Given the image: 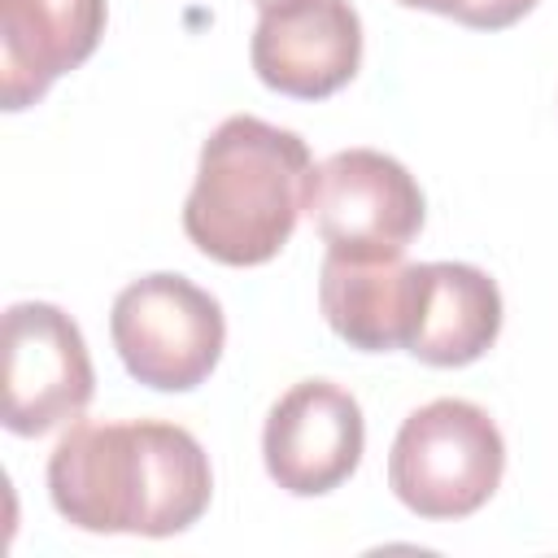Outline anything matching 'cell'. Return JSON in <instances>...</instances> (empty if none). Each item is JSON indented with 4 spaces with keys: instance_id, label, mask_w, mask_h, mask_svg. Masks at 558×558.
Segmentation results:
<instances>
[{
    "instance_id": "cell-7",
    "label": "cell",
    "mask_w": 558,
    "mask_h": 558,
    "mask_svg": "<svg viewBox=\"0 0 558 558\" xmlns=\"http://www.w3.org/2000/svg\"><path fill=\"white\" fill-rule=\"evenodd\" d=\"M366 449V423L353 392L331 379L292 384L266 414L262 458L270 480L292 497H323L340 488Z\"/></svg>"
},
{
    "instance_id": "cell-13",
    "label": "cell",
    "mask_w": 558,
    "mask_h": 558,
    "mask_svg": "<svg viewBox=\"0 0 558 558\" xmlns=\"http://www.w3.org/2000/svg\"><path fill=\"white\" fill-rule=\"evenodd\" d=\"M253 4H257V9H270V4H279V0H253Z\"/></svg>"
},
{
    "instance_id": "cell-3",
    "label": "cell",
    "mask_w": 558,
    "mask_h": 558,
    "mask_svg": "<svg viewBox=\"0 0 558 558\" xmlns=\"http://www.w3.org/2000/svg\"><path fill=\"white\" fill-rule=\"evenodd\" d=\"M506 440L484 405L436 397L405 414L388 453V488L418 519H466L501 484Z\"/></svg>"
},
{
    "instance_id": "cell-11",
    "label": "cell",
    "mask_w": 558,
    "mask_h": 558,
    "mask_svg": "<svg viewBox=\"0 0 558 558\" xmlns=\"http://www.w3.org/2000/svg\"><path fill=\"white\" fill-rule=\"evenodd\" d=\"M501 331L497 279L471 262H423V296L405 353L427 366H471Z\"/></svg>"
},
{
    "instance_id": "cell-4",
    "label": "cell",
    "mask_w": 558,
    "mask_h": 558,
    "mask_svg": "<svg viewBox=\"0 0 558 558\" xmlns=\"http://www.w3.org/2000/svg\"><path fill=\"white\" fill-rule=\"evenodd\" d=\"M109 336L135 384L157 392H192L222 357L227 318L222 305L187 275L157 270L113 296Z\"/></svg>"
},
{
    "instance_id": "cell-6",
    "label": "cell",
    "mask_w": 558,
    "mask_h": 558,
    "mask_svg": "<svg viewBox=\"0 0 558 558\" xmlns=\"http://www.w3.org/2000/svg\"><path fill=\"white\" fill-rule=\"evenodd\" d=\"M4 427L13 436H44L78 418L96 392V371L78 323L48 301H17L0 331Z\"/></svg>"
},
{
    "instance_id": "cell-8",
    "label": "cell",
    "mask_w": 558,
    "mask_h": 558,
    "mask_svg": "<svg viewBox=\"0 0 558 558\" xmlns=\"http://www.w3.org/2000/svg\"><path fill=\"white\" fill-rule=\"evenodd\" d=\"M248 61L279 96H336L362 65V17L349 0H279L262 9Z\"/></svg>"
},
{
    "instance_id": "cell-5",
    "label": "cell",
    "mask_w": 558,
    "mask_h": 558,
    "mask_svg": "<svg viewBox=\"0 0 558 558\" xmlns=\"http://www.w3.org/2000/svg\"><path fill=\"white\" fill-rule=\"evenodd\" d=\"M305 214L327 253L405 257V244L423 231V192L397 157L379 148H344L314 166Z\"/></svg>"
},
{
    "instance_id": "cell-12",
    "label": "cell",
    "mask_w": 558,
    "mask_h": 558,
    "mask_svg": "<svg viewBox=\"0 0 558 558\" xmlns=\"http://www.w3.org/2000/svg\"><path fill=\"white\" fill-rule=\"evenodd\" d=\"M405 9H427L440 17H453L471 31H506L519 17L536 9V0H401Z\"/></svg>"
},
{
    "instance_id": "cell-2",
    "label": "cell",
    "mask_w": 558,
    "mask_h": 558,
    "mask_svg": "<svg viewBox=\"0 0 558 558\" xmlns=\"http://www.w3.org/2000/svg\"><path fill=\"white\" fill-rule=\"evenodd\" d=\"M310 174L314 161L296 131L235 113L201 144L183 231L222 266H262L292 240L310 201Z\"/></svg>"
},
{
    "instance_id": "cell-1",
    "label": "cell",
    "mask_w": 558,
    "mask_h": 558,
    "mask_svg": "<svg viewBox=\"0 0 558 558\" xmlns=\"http://www.w3.org/2000/svg\"><path fill=\"white\" fill-rule=\"evenodd\" d=\"M48 497L83 532L174 536L209 510L214 471L179 423H74L48 458Z\"/></svg>"
},
{
    "instance_id": "cell-9",
    "label": "cell",
    "mask_w": 558,
    "mask_h": 558,
    "mask_svg": "<svg viewBox=\"0 0 558 558\" xmlns=\"http://www.w3.org/2000/svg\"><path fill=\"white\" fill-rule=\"evenodd\" d=\"M105 0H0V100L9 113L35 105L61 74L78 70L105 35Z\"/></svg>"
},
{
    "instance_id": "cell-10",
    "label": "cell",
    "mask_w": 558,
    "mask_h": 558,
    "mask_svg": "<svg viewBox=\"0 0 558 558\" xmlns=\"http://www.w3.org/2000/svg\"><path fill=\"white\" fill-rule=\"evenodd\" d=\"M418 296H423V262L414 266L401 257L327 253L318 275V305L327 327L362 353L405 349L414 336Z\"/></svg>"
}]
</instances>
